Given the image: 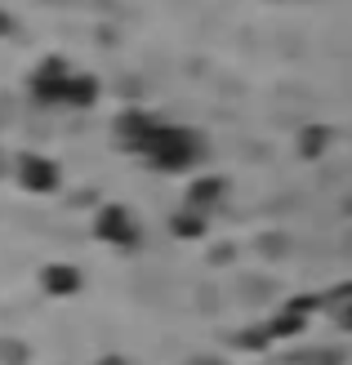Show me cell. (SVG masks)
<instances>
[{
  "mask_svg": "<svg viewBox=\"0 0 352 365\" xmlns=\"http://www.w3.org/2000/svg\"><path fill=\"white\" fill-rule=\"evenodd\" d=\"M143 156L152 160L156 170H188V165H196V160L206 156V148H201V138L192 130H170V125H156V134L147 138Z\"/></svg>",
  "mask_w": 352,
  "mask_h": 365,
  "instance_id": "6da1fadb",
  "label": "cell"
},
{
  "mask_svg": "<svg viewBox=\"0 0 352 365\" xmlns=\"http://www.w3.org/2000/svg\"><path fill=\"white\" fill-rule=\"evenodd\" d=\"M71 71L63 58H45L41 67L31 71V98L36 103H67V85H71Z\"/></svg>",
  "mask_w": 352,
  "mask_h": 365,
  "instance_id": "7a4b0ae2",
  "label": "cell"
},
{
  "mask_svg": "<svg viewBox=\"0 0 352 365\" xmlns=\"http://www.w3.org/2000/svg\"><path fill=\"white\" fill-rule=\"evenodd\" d=\"M94 232L103 236V241H112V245H134L139 241V223H134V214H129L125 205H107L99 214Z\"/></svg>",
  "mask_w": 352,
  "mask_h": 365,
  "instance_id": "3957f363",
  "label": "cell"
},
{
  "mask_svg": "<svg viewBox=\"0 0 352 365\" xmlns=\"http://www.w3.org/2000/svg\"><path fill=\"white\" fill-rule=\"evenodd\" d=\"M18 182H23L27 192H54L59 187V165L45 156H23L18 160Z\"/></svg>",
  "mask_w": 352,
  "mask_h": 365,
  "instance_id": "277c9868",
  "label": "cell"
},
{
  "mask_svg": "<svg viewBox=\"0 0 352 365\" xmlns=\"http://www.w3.org/2000/svg\"><path fill=\"white\" fill-rule=\"evenodd\" d=\"M41 285L49 289V294L67 299V294H76V289H81V272H76V267L54 263V267H45V272H41Z\"/></svg>",
  "mask_w": 352,
  "mask_h": 365,
  "instance_id": "5b68a950",
  "label": "cell"
},
{
  "mask_svg": "<svg viewBox=\"0 0 352 365\" xmlns=\"http://www.w3.org/2000/svg\"><path fill=\"white\" fill-rule=\"evenodd\" d=\"M188 200H192V210L210 205V200H223V178H196L188 187Z\"/></svg>",
  "mask_w": 352,
  "mask_h": 365,
  "instance_id": "8992f818",
  "label": "cell"
},
{
  "mask_svg": "<svg viewBox=\"0 0 352 365\" xmlns=\"http://www.w3.org/2000/svg\"><path fill=\"white\" fill-rule=\"evenodd\" d=\"M94 98H99L94 76H71V85H67V103H71V107H89Z\"/></svg>",
  "mask_w": 352,
  "mask_h": 365,
  "instance_id": "52a82bcc",
  "label": "cell"
},
{
  "mask_svg": "<svg viewBox=\"0 0 352 365\" xmlns=\"http://www.w3.org/2000/svg\"><path fill=\"white\" fill-rule=\"evenodd\" d=\"M174 236H201L206 232V218H201V210H188V214H174Z\"/></svg>",
  "mask_w": 352,
  "mask_h": 365,
  "instance_id": "ba28073f",
  "label": "cell"
},
{
  "mask_svg": "<svg viewBox=\"0 0 352 365\" xmlns=\"http://www.w3.org/2000/svg\"><path fill=\"white\" fill-rule=\"evenodd\" d=\"M321 143H330L326 130H308L303 134V156H321Z\"/></svg>",
  "mask_w": 352,
  "mask_h": 365,
  "instance_id": "9c48e42d",
  "label": "cell"
},
{
  "mask_svg": "<svg viewBox=\"0 0 352 365\" xmlns=\"http://www.w3.org/2000/svg\"><path fill=\"white\" fill-rule=\"evenodd\" d=\"M23 356H27L23 343H0V361L5 365H23Z\"/></svg>",
  "mask_w": 352,
  "mask_h": 365,
  "instance_id": "30bf717a",
  "label": "cell"
},
{
  "mask_svg": "<svg viewBox=\"0 0 352 365\" xmlns=\"http://www.w3.org/2000/svg\"><path fill=\"white\" fill-rule=\"evenodd\" d=\"M0 31H9V14H0Z\"/></svg>",
  "mask_w": 352,
  "mask_h": 365,
  "instance_id": "8fae6325",
  "label": "cell"
},
{
  "mask_svg": "<svg viewBox=\"0 0 352 365\" xmlns=\"http://www.w3.org/2000/svg\"><path fill=\"white\" fill-rule=\"evenodd\" d=\"M103 365H125V361H121V356H107V361H103Z\"/></svg>",
  "mask_w": 352,
  "mask_h": 365,
  "instance_id": "7c38bea8",
  "label": "cell"
},
{
  "mask_svg": "<svg viewBox=\"0 0 352 365\" xmlns=\"http://www.w3.org/2000/svg\"><path fill=\"white\" fill-rule=\"evenodd\" d=\"M343 321H348V330H352V312H343Z\"/></svg>",
  "mask_w": 352,
  "mask_h": 365,
  "instance_id": "4fadbf2b",
  "label": "cell"
},
{
  "mask_svg": "<svg viewBox=\"0 0 352 365\" xmlns=\"http://www.w3.org/2000/svg\"><path fill=\"white\" fill-rule=\"evenodd\" d=\"M196 365H218V361H196Z\"/></svg>",
  "mask_w": 352,
  "mask_h": 365,
  "instance_id": "5bb4252c",
  "label": "cell"
}]
</instances>
